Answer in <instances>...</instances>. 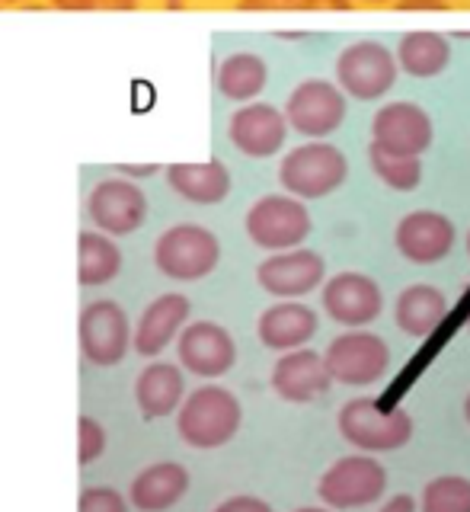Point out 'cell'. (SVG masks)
<instances>
[{
    "label": "cell",
    "instance_id": "18",
    "mask_svg": "<svg viewBox=\"0 0 470 512\" xmlns=\"http://www.w3.org/2000/svg\"><path fill=\"white\" fill-rule=\"evenodd\" d=\"M269 384L285 404H311V400L330 391L333 375L327 368V359H323V352L301 346V349L282 352V356L275 359Z\"/></svg>",
    "mask_w": 470,
    "mask_h": 512
},
{
    "label": "cell",
    "instance_id": "35",
    "mask_svg": "<svg viewBox=\"0 0 470 512\" xmlns=\"http://www.w3.org/2000/svg\"><path fill=\"white\" fill-rule=\"evenodd\" d=\"M237 10H298V0H237Z\"/></svg>",
    "mask_w": 470,
    "mask_h": 512
},
{
    "label": "cell",
    "instance_id": "25",
    "mask_svg": "<svg viewBox=\"0 0 470 512\" xmlns=\"http://www.w3.org/2000/svg\"><path fill=\"white\" fill-rule=\"evenodd\" d=\"M394 55L403 74H410L413 80H432L448 71L451 42L435 29H413L407 36H400Z\"/></svg>",
    "mask_w": 470,
    "mask_h": 512
},
{
    "label": "cell",
    "instance_id": "29",
    "mask_svg": "<svg viewBox=\"0 0 470 512\" xmlns=\"http://www.w3.org/2000/svg\"><path fill=\"white\" fill-rule=\"evenodd\" d=\"M419 512H470V477H432L419 493Z\"/></svg>",
    "mask_w": 470,
    "mask_h": 512
},
{
    "label": "cell",
    "instance_id": "5",
    "mask_svg": "<svg viewBox=\"0 0 470 512\" xmlns=\"http://www.w3.org/2000/svg\"><path fill=\"white\" fill-rule=\"evenodd\" d=\"M387 493V468L368 452L336 458L317 480V496L336 512L365 509Z\"/></svg>",
    "mask_w": 470,
    "mask_h": 512
},
{
    "label": "cell",
    "instance_id": "27",
    "mask_svg": "<svg viewBox=\"0 0 470 512\" xmlns=\"http://www.w3.org/2000/svg\"><path fill=\"white\" fill-rule=\"evenodd\" d=\"M122 250L106 234L84 231L77 237V279L80 285H106L119 276Z\"/></svg>",
    "mask_w": 470,
    "mask_h": 512
},
{
    "label": "cell",
    "instance_id": "6",
    "mask_svg": "<svg viewBox=\"0 0 470 512\" xmlns=\"http://www.w3.org/2000/svg\"><path fill=\"white\" fill-rule=\"evenodd\" d=\"M243 228L259 250L279 253L304 247V240L314 231V221L304 199L288 196V192H269V196L250 205Z\"/></svg>",
    "mask_w": 470,
    "mask_h": 512
},
{
    "label": "cell",
    "instance_id": "12",
    "mask_svg": "<svg viewBox=\"0 0 470 512\" xmlns=\"http://www.w3.org/2000/svg\"><path fill=\"white\" fill-rule=\"evenodd\" d=\"M435 141L432 116L410 100H391L371 116V144L384 151L423 157Z\"/></svg>",
    "mask_w": 470,
    "mask_h": 512
},
{
    "label": "cell",
    "instance_id": "39",
    "mask_svg": "<svg viewBox=\"0 0 470 512\" xmlns=\"http://www.w3.org/2000/svg\"><path fill=\"white\" fill-rule=\"evenodd\" d=\"M122 176H151L157 173V164H148V167H119Z\"/></svg>",
    "mask_w": 470,
    "mask_h": 512
},
{
    "label": "cell",
    "instance_id": "43",
    "mask_svg": "<svg viewBox=\"0 0 470 512\" xmlns=\"http://www.w3.org/2000/svg\"><path fill=\"white\" fill-rule=\"evenodd\" d=\"M0 4H20V0H0Z\"/></svg>",
    "mask_w": 470,
    "mask_h": 512
},
{
    "label": "cell",
    "instance_id": "30",
    "mask_svg": "<svg viewBox=\"0 0 470 512\" xmlns=\"http://www.w3.org/2000/svg\"><path fill=\"white\" fill-rule=\"evenodd\" d=\"M77 458L80 464H90L103 455V448H106V429L93 420V416H80V423H77Z\"/></svg>",
    "mask_w": 470,
    "mask_h": 512
},
{
    "label": "cell",
    "instance_id": "13",
    "mask_svg": "<svg viewBox=\"0 0 470 512\" xmlns=\"http://www.w3.org/2000/svg\"><path fill=\"white\" fill-rule=\"evenodd\" d=\"M80 352L90 365H119L128 352V343H135V333L128 327V317L122 311V304L116 301H93L80 314Z\"/></svg>",
    "mask_w": 470,
    "mask_h": 512
},
{
    "label": "cell",
    "instance_id": "11",
    "mask_svg": "<svg viewBox=\"0 0 470 512\" xmlns=\"http://www.w3.org/2000/svg\"><path fill=\"white\" fill-rule=\"evenodd\" d=\"M320 308L333 324L346 327V330H359L375 324L384 311V292L381 285L365 276V272H336L320 288Z\"/></svg>",
    "mask_w": 470,
    "mask_h": 512
},
{
    "label": "cell",
    "instance_id": "14",
    "mask_svg": "<svg viewBox=\"0 0 470 512\" xmlns=\"http://www.w3.org/2000/svg\"><path fill=\"white\" fill-rule=\"evenodd\" d=\"M458 228L448 215L435 208H416L407 212L394 228V247L413 266H435L455 250Z\"/></svg>",
    "mask_w": 470,
    "mask_h": 512
},
{
    "label": "cell",
    "instance_id": "44",
    "mask_svg": "<svg viewBox=\"0 0 470 512\" xmlns=\"http://www.w3.org/2000/svg\"><path fill=\"white\" fill-rule=\"evenodd\" d=\"M467 253H470V231H467Z\"/></svg>",
    "mask_w": 470,
    "mask_h": 512
},
{
    "label": "cell",
    "instance_id": "9",
    "mask_svg": "<svg viewBox=\"0 0 470 512\" xmlns=\"http://www.w3.org/2000/svg\"><path fill=\"white\" fill-rule=\"evenodd\" d=\"M323 359H327L333 384H343V388H371L391 372V346L368 327L333 336Z\"/></svg>",
    "mask_w": 470,
    "mask_h": 512
},
{
    "label": "cell",
    "instance_id": "15",
    "mask_svg": "<svg viewBox=\"0 0 470 512\" xmlns=\"http://www.w3.org/2000/svg\"><path fill=\"white\" fill-rule=\"evenodd\" d=\"M288 132L291 125L285 119V109L259 100L243 103L228 119V141L234 144V151L253 160H269L279 154L288 141Z\"/></svg>",
    "mask_w": 470,
    "mask_h": 512
},
{
    "label": "cell",
    "instance_id": "21",
    "mask_svg": "<svg viewBox=\"0 0 470 512\" xmlns=\"http://www.w3.org/2000/svg\"><path fill=\"white\" fill-rule=\"evenodd\" d=\"M448 317V298L442 288L429 282H413L407 285L394 301V324L400 333L413 336V340H426L439 324Z\"/></svg>",
    "mask_w": 470,
    "mask_h": 512
},
{
    "label": "cell",
    "instance_id": "2",
    "mask_svg": "<svg viewBox=\"0 0 470 512\" xmlns=\"http://www.w3.org/2000/svg\"><path fill=\"white\" fill-rule=\"evenodd\" d=\"M243 423V407L234 391L221 384H202L176 410V432L189 448H221L228 445Z\"/></svg>",
    "mask_w": 470,
    "mask_h": 512
},
{
    "label": "cell",
    "instance_id": "40",
    "mask_svg": "<svg viewBox=\"0 0 470 512\" xmlns=\"http://www.w3.org/2000/svg\"><path fill=\"white\" fill-rule=\"evenodd\" d=\"M295 512H336V509H330V506H301Z\"/></svg>",
    "mask_w": 470,
    "mask_h": 512
},
{
    "label": "cell",
    "instance_id": "38",
    "mask_svg": "<svg viewBox=\"0 0 470 512\" xmlns=\"http://www.w3.org/2000/svg\"><path fill=\"white\" fill-rule=\"evenodd\" d=\"M96 7L100 10H135L138 7V0H96Z\"/></svg>",
    "mask_w": 470,
    "mask_h": 512
},
{
    "label": "cell",
    "instance_id": "33",
    "mask_svg": "<svg viewBox=\"0 0 470 512\" xmlns=\"http://www.w3.org/2000/svg\"><path fill=\"white\" fill-rule=\"evenodd\" d=\"M391 7L400 10V13H442V10H451L448 0H394Z\"/></svg>",
    "mask_w": 470,
    "mask_h": 512
},
{
    "label": "cell",
    "instance_id": "41",
    "mask_svg": "<svg viewBox=\"0 0 470 512\" xmlns=\"http://www.w3.org/2000/svg\"><path fill=\"white\" fill-rule=\"evenodd\" d=\"M359 4H368V7H384V4H394V0H359Z\"/></svg>",
    "mask_w": 470,
    "mask_h": 512
},
{
    "label": "cell",
    "instance_id": "1",
    "mask_svg": "<svg viewBox=\"0 0 470 512\" xmlns=\"http://www.w3.org/2000/svg\"><path fill=\"white\" fill-rule=\"evenodd\" d=\"M336 429L355 452L384 455L410 445L416 423L407 407L384 410L375 397H352L336 413Z\"/></svg>",
    "mask_w": 470,
    "mask_h": 512
},
{
    "label": "cell",
    "instance_id": "45",
    "mask_svg": "<svg viewBox=\"0 0 470 512\" xmlns=\"http://www.w3.org/2000/svg\"><path fill=\"white\" fill-rule=\"evenodd\" d=\"M467 327H470V320H467Z\"/></svg>",
    "mask_w": 470,
    "mask_h": 512
},
{
    "label": "cell",
    "instance_id": "23",
    "mask_svg": "<svg viewBox=\"0 0 470 512\" xmlns=\"http://www.w3.org/2000/svg\"><path fill=\"white\" fill-rule=\"evenodd\" d=\"M189 490V471L176 461H157L151 468H144L132 480V496L135 509L141 512H167L183 500Z\"/></svg>",
    "mask_w": 470,
    "mask_h": 512
},
{
    "label": "cell",
    "instance_id": "34",
    "mask_svg": "<svg viewBox=\"0 0 470 512\" xmlns=\"http://www.w3.org/2000/svg\"><path fill=\"white\" fill-rule=\"evenodd\" d=\"M355 0H298V10H317V13H349Z\"/></svg>",
    "mask_w": 470,
    "mask_h": 512
},
{
    "label": "cell",
    "instance_id": "22",
    "mask_svg": "<svg viewBox=\"0 0 470 512\" xmlns=\"http://www.w3.org/2000/svg\"><path fill=\"white\" fill-rule=\"evenodd\" d=\"M167 183L176 196L192 205H218L231 196V170L218 157L202 164H170Z\"/></svg>",
    "mask_w": 470,
    "mask_h": 512
},
{
    "label": "cell",
    "instance_id": "36",
    "mask_svg": "<svg viewBox=\"0 0 470 512\" xmlns=\"http://www.w3.org/2000/svg\"><path fill=\"white\" fill-rule=\"evenodd\" d=\"M419 503H416V496L410 493H394L391 500H384L378 512H416Z\"/></svg>",
    "mask_w": 470,
    "mask_h": 512
},
{
    "label": "cell",
    "instance_id": "24",
    "mask_svg": "<svg viewBox=\"0 0 470 512\" xmlns=\"http://www.w3.org/2000/svg\"><path fill=\"white\" fill-rule=\"evenodd\" d=\"M135 400L144 420H160L183 407L186 400V378L170 362H151L135 381Z\"/></svg>",
    "mask_w": 470,
    "mask_h": 512
},
{
    "label": "cell",
    "instance_id": "32",
    "mask_svg": "<svg viewBox=\"0 0 470 512\" xmlns=\"http://www.w3.org/2000/svg\"><path fill=\"white\" fill-rule=\"evenodd\" d=\"M212 512H275L263 496H253V493H237V496H228V500H221Z\"/></svg>",
    "mask_w": 470,
    "mask_h": 512
},
{
    "label": "cell",
    "instance_id": "4",
    "mask_svg": "<svg viewBox=\"0 0 470 512\" xmlns=\"http://www.w3.org/2000/svg\"><path fill=\"white\" fill-rule=\"evenodd\" d=\"M400 77L397 55L378 39H359L346 45L333 61V80L349 100L375 103L394 90Z\"/></svg>",
    "mask_w": 470,
    "mask_h": 512
},
{
    "label": "cell",
    "instance_id": "19",
    "mask_svg": "<svg viewBox=\"0 0 470 512\" xmlns=\"http://www.w3.org/2000/svg\"><path fill=\"white\" fill-rule=\"evenodd\" d=\"M317 330H320V317L304 301H275L256 320L259 343L275 352H291L307 346L317 336Z\"/></svg>",
    "mask_w": 470,
    "mask_h": 512
},
{
    "label": "cell",
    "instance_id": "31",
    "mask_svg": "<svg viewBox=\"0 0 470 512\" xmlns=\"http://www.w3.org/2000/svg\"><path fill=\"white\" fill-rule=\"evenodd\" d=\"M77 512H128L119 490L112 487H87L80 493Z\"/></svg>",
    "mask_w": 470,
    "mask_h": 512
},
{
    "label": "cell",
    "instance_id": "3",
    "mask_svg": "<svg viewBox=\"0 0 470 512\" xmlns=\"http://www.w3.org/2000/svg\"><path fill=\"white\" fill-rule=\"evenodd\" d=\"M349 180V157L333 141H304L291 148L279 164V186L288 196H298L304 202L327 199L336 189H343Z\"/></svg>",
    "mask_w": 470,
    "mask_h": 512
},
{
    "label": "cell",
    "instance_id": "8",
    "mask_svg": "<svg viewBox=\"0 0 470 512\" xmlns=\"http://www.w3.org/2000/svg\"><path fill=\"white\" fill-rule=\"evenodd\" d=\"M154 263L173 282H199L221 263V240L202 224H173L157 237Z\"/></svg>",
    "mask_w": 470,
    "mask_h": 512
},
{
    "label": "cell",
    "instance_id": "42",
    "mask_svg": "<svg viewBox=\"0 0 470 512\" xmlns=\"http://www.w3.org/2000/svg\"><path fill=\"white\" fill-rule=\"evenodd\" d=\"M461 410H464V420H467V426H470V394L464 397V407H461Z\"/></svg>",
    "mask_w": 470,
    "mask_h": 512
},
{
    "label": "cell",
    "instance_id": "37",
    "mask_svg": "<svg viewBox=\"0 0 470 512\" xmlns=\"http://www.w3.org/2000/svg\"><path fill=\"white\" fill-rule=\"evenodd\" d=\"M52 7L64 13H84V10H96V0H52Z\"/></svg>",
    "mask_w": 470,
    "mask_h": 512
},
{
    "label": "cell",
    "instance_id": "10",
    "mask_svg": "<svg viewBox=\"0 0 470 512\" xmlns=\"http://www.w3.org/2000/svg\"><path fill=\"white\" fill-rule=\"evenodd\" d=\"M256 282L266 295L279 301H301L327 282V260L311 247L269 253L256 266Z\"/></svg>",
    "mask_w": 470,
    "mask_h": 512
},
{
    "label": "cell",
    "instance_id": "20",
    "mask_svg": "<svg viewBox=\"0 0 470 512\" xmlns=\"http://www.w3.org/2000/svg\"><path fill=\"white\" fill-rule=\"evenodd\" d=\"M192 304L180 292L157 295L148 308H144L138 327H135V352L144 359L160 356L173 340H180V333L189 320Z\"/></svg>",
    "mask_w": 470,
    "mask_h": 512
},
{
    "label": "cell",
    "instance_id": "17",
    "mask_svg": "<svg viewBox=\"0 0 470 512\" xmlns=\"http://www.w3.org/2000/svg\"><path fill=\"white\" fill-rule=\"evenodd\" d=\"M87 212L100 231L125 237L144 224V215H148V199H144L138 183L125 180V176H109V180H100L93 186Z\"/></svg>",
    "mask_w": 470,
    "mask_h": 512
},
{
    "label": "cell",
    "instance_id": "16",
    "mask_svg": "<svg viewBox=\"0 0 470 512\" xmlns=\"http://www.w3.org/2000/svg\"><path fill=\"white\" fill-rule=\"evenodd\" d=\"M176 359L186 372L212 381L234 368L237 343L228 327L215 324V320H196V324H186L180 340H176Z\"/></svg>",
    "mask_w": 470,
    "mask_h": 512
},
{
    "label": "cell",
    "instance_id": "26",
    "mask_svg": "<svg viewBox=\"0 0 470 512\" xmlns=\"http://www.w3.org/2000/svg\"><path fill=\"white\" fill-rule=\"evenodd\" d=\"M269 84V64L256 52H231L218 64L215 87L231 103H253Z\"/></svg>",
    "mask_w": 470,
    "mask_h": 512
},
{
    "label": "cell",
    "instance_id": "7",
    "mask_svg": "<svg viewBox=\"0 0 470 512\" xmlns=\"http://www.w3.org/2000/svg\"><path fill=\"white\" fill-rule=\"evenodd\" d=\"M349 116V96L336 80L327 77H307L288 93L285 100V119L291 132H298L307 141L330 138L343 128Z\"/></svg>",
    "mask_w": 470,
    "mask_h": 512
},
{
    "label": "cell",
    "instance_id": "28",
    "mask_svg": "<svg viewBox=\"0 0 470 512\" xmlns=\"http://www.w3.org/2000/svg\"><path fill=\"white\" fill-rule=\"evenodd\" d=\"M368 167L381 180V186L394 189V192H413V189H419V183H423V160L384 151L378 144H368Z\"/></svg>",
    "mask_w": 470,
    "mask_h": 512
}]
</instances>
